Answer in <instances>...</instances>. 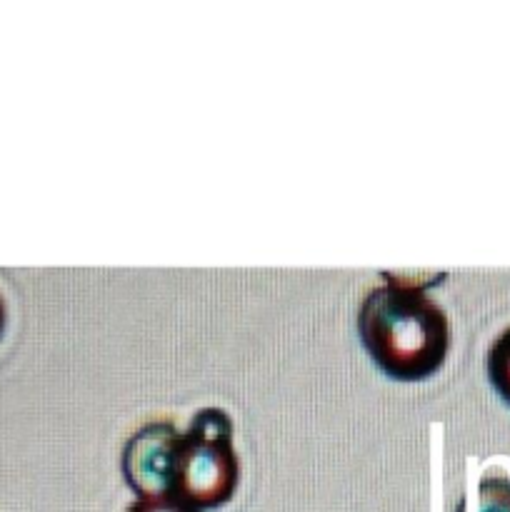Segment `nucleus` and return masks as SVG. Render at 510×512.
Here are the masks:
<instances>
[{
    "label": "nucleus",
    "mask_w": 510,
    "mask_h": 512,
    "mask_svg": "<svg viewBox=\"0 0 510 512\" xmlns=\"http://www.w3.org/2000/svg\"><path fill=\"white\" fill-rule=\"evenodd\" d=\"M125 512H200L175 495H145L128 505Z\"/></svg>",
    "instance_id": "nucleus-6"
},
{
    "label": "nucleus",
    "mask_w": 510,
    "mask_h": 512,
    "mask_svg": "<svg viewBox=\"0 0 510 512\" xmlns=\"http://www.w3.org/2000/svg\"><path fill=\"white\" fill-rule=\"evenodd\" d=\"M485 368H488V378L495 393L510 405V325L503 333H498V338L488 348Z\"/></svg>",
    "instance_id": "nucleus-5"
},
{
    "label": "nucleus",
    "mask_w": 510,
    "mask_h": 512,
    "mask_svg": "<svg viewBox=\"0 0 510 512\" xmlns=\"http://www.w3.org/2000/svg\"><path fill=\"white\" fill-rule=\"evenodd\" d=\"M238 478L230 415L223 408L198 410L175 448L173 495L195 510L218 508L233 498Z\"/></svg>",
    "instance_id": "nucleus-2"
},
{
    "label": "nucleus",
    "mask_w": 510,
    "mask_h": 512,
    "mask_svg": "<svg viewBox=\"0 0 510 512\" xmlns=\"http://www.w3.org/2000/svg\"><path fill=\"white\" fill-rule=\"evenodd\" d=\"M358 335L383 373L408 383L433 375L450 345L445 310L418 283L400 278L365 295L358 310Z\"/></svg>",
    "instance_id": "nucleus-1"
},
{
    "label": "nucleus",
    "mask_w": 510,
    "mask_h": 512,
    "mask_svg": "<svg viewBox=\"0 0 510 512\" xmlns=\"http://www.w3.org/2000/svg\"><path fill=\"white\" fill-rule=\"evenodd\" d=\"M455 512H510V473L500 460L485 465Z\"/></svg>",
    "instance_id": "nucleus-4"
},
{
    "label": "nucleus",
    "mask_w": 510,
    "mask_h": 512,
    "mask_svg": "<svg viewBox=\"0 0 510 512\" xmlns=\"http://www.w3.org/2000/svg\"><path fill=\"white\" fill-rule=\"evenodd\" d=\"M3 325H5V305H3V298H0V333H3Z\"/></svg>",
    "instance_id": "nucleus-7"
},
{
    "label": "nucleus",
    "mask_w": 510,
    "mask_h": 512,
    "mask_svg": "<svg viewBox=\"0 0 510 512\" xmlns=\"http://www.w3.org/2000/svg\"><path fill=\"white\" fill-rule=\"evenodd\" d=\"M178 440L180 430L170 420H150L128 438L123 448V475L140 498L173 495Z\"/></svg>",
    "instance_id": "nucleus-3"
}]
</instances>
